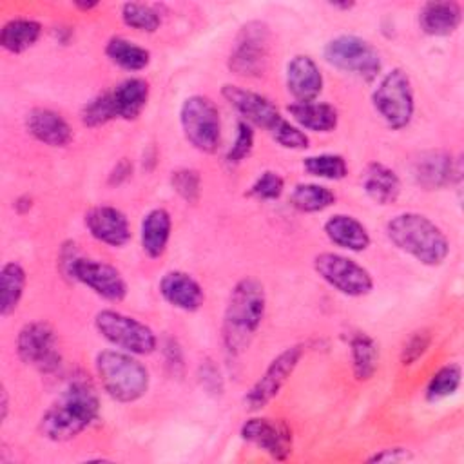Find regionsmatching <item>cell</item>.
I'll return each instance as SVG.
<instances>
[{
  "mask_svg": "<svg viewBox=\"0 0 464 464\" xmlns=\"http://www.w3.org/2000/svg\"><path fill=\"white\" fill-rule=\"evenodd\" d=\"M149 83L143 78H127L111 89L116 118L132 121L136 120L149 102Z\"/></svg>",
  "mask_w": 464,
  "mask_h": 464,
  "instance_id": "cell-24",
  "label": "cell"
},
{
  "mask_svg": "<svg viewBox=\"0 0 464 464\" xmlns=\"http://www.w3.org/2000/svg\"><path fill=\"white\" fill-rule=\"evenodd\" d=\"M165 357H167V364L172 368V372L176 373V368H183V355H181V348L176 341H167L165 344Z\"/></svg>",
  "mask_w": 464,
  "mask_h": 464,
  "instance_id": "cell-43",
  "label": "cell"
},
{
  "mask_svg": "<svg viewBox=\"0 0 464 464\" xmlns=\"http://www.w3.org/2000/svg\"><path fill=\"white\" fill-rule=\"evenodd\" d=\"M100 415V399L94 388L83 381H71L40 419V433L53 442L78 437Z\"/></svg>",
  "mask_w": 464,
  "mask_h": 464,
  "instance_id": "cell-2",
  "label": "cell"
},
{
  "mask_svg": "<svg viewBox=\"0 0 464 464\" xmlns=\"http://www.w3.org/2000/svg\"><path fill=\"white\" fill-rule=\"evenodd\" d=\"M386 237L426 266H439L450 254V239L439 225L419 212H401L386 223Z\"/></svg>",
  "mask_w": 464,
  "mask_h": 464,
  "instance_id": "cell-4",
  "label": "cell"
},
{
  "mask_svg": "<svg viewBox=\"0 0 464 464\" xmlns=\"http://www.w3.org/2000/svg\"><path fill=\"white\" fill-rule=\"evenodd\" d=\"M286 111L299 129L312 132H330L339 121L337 109L324 102H294L286 107Z\"/></svg>",
  "mask_w": 464,
  "mask_h": 464,
  "instance_id": "cell-26",
  "label": "cell"
},
{
  "mask_svg": "<svg viewBox=\"0 0 464 464\" xmlns=\"http://www.w3.org/2000/svg\"><path fill=\"white\" fill-rule=\"evenodd\" d=\"M352 370L357 381H368L373 377L379 361L377 343L364 332H357L350 339Z\"/></svg>",
  "mask_w": 464,
  "mask_h": 464,
  "instance_id": "cell-30",
  "label": "cell"
},
{
  "mask_svg": "<svg viewBox=\"0 0 464 464\" xmlns=\"http://www.w3.org/2000/svg\"><path fill=\"white\" fill-rule=\"evenodd\" d=\"M179 125L185 140L203 154H214L221 145V120L216 103L203 94H192L179 107Z\"/></svg>",
  "mask_w": 464,
  "mask_h": 464,
  "instance_id": "cell-8",
  "label": "cell"
},
{
  "mask_svg": "<svg viewBox=\"0 0 464 464\" xmlns=\"http://www.w3.org/2000/svg\"><path fill=\"white\" fill-rule=\"evenodd\" d=\"M130 172H132V165L129 163V160H120L116 165H114V169L111 170V174H109V183L111 185H120V183H123L125 179H129L130 178Z\"/></svg>",
  "mask_w": 464,
  "mask_h": 464,
  "instance_id": "cell-42",
  "label": "cell"
},
{
  "mask_svg": "<svg viewBox=\"0 0 464 464\" xmlns=\"http://www.w3.org/2000/svg\"><path fill=\"white\" fill-rule=\"evenodd\" d=\"M372 105L388 129L401 130L408 127L415 112L413 87L408 72L401 67L386 72L372 92Z\"/></svg>",
  "mask_w": 464,
  "mask_h": 464,
  "instance_id": "cell-6",
  "label": "cell"
},
{
  "mask_svg": "<svg viewBox=\"0 0 464 464\" xmlns=\"http://www.w3.org/2000/svg\"><path fill=\"white\" fill-rule=\"evenodd\" d=\"M303 353H304L303 344H292L283 352H279L243 397L245 408L248 411H257L265 408L279 393V390L285 386L288 377L294 373Z\"/></svg>",
  "mask_w": 464,
  "mask_h": 464,
  "instance_id": "cell-13",
  "label": "cell"
},
{
  "mask_svg": "<svg viewBox=\"0 0 464 464\" xmlns=\"http://www.w3.org/2000/svg\"><path fill=\"white\" fill-rule=\"evenodd\" d=\"M27 283V274L18 261H7L0 268V315H11L22 295Z\"/></svg>",
  "mask_w": 464,
  "mask_h": 464,
  "instance_id": "cell-28",
  "label": "cell"
},
{
  "mask_svg": "<svg viewBox=\"0 0 464 464\" xmlns=\"http://www.w3.org/2000/svg\"><path fill=\"white\" fill-rule=\"evenodd\" d=\"M459 172V165L453 161L451 154L439 149L420 152L411 165V176L424 190H439L451 185L460 178Z\"/></svg>",
  "mask_w": 464,
  "mask_h": 464,
  "instance_id": "cell-16",
  "label": "cell"
},
{
  "mask_svg": "<svg viewBox=\"0 0 464 464\" xmlns=\"http://www.w3.org/2000/svg\"><path fill=\"white\" fill-rule=\"evenodd\" d=\"M334 203V190L319 183H299L290 194V205L301 212H321Z\"/></svg>",
  "mask_w": 464,
  "mask_h": 464,
  "instance_id": "cell-31",
  "label": "cell"
},
{
  "mask_svg": "<svg viewBox=\"0 0 464 464\" xmlns=\"http://www.w3.org/2000/svg\"><path fill=\"white\" fill-rule=\"evenodd\" d=\"M94 366L102 388L118 402H134L149 390V370L129 352L102 350Z\"/></svg>",
  "mask_w": 464,
  "mask_h": 464,
  "instance_id": "cell-5",
  "label": "cell"
},
{
  "mask_svg": "<svg viewBox=\"0 0 464 464\" xmlns=\"http://www.w3.org/2000/svg\"><path fill=\"white\" fill-rule=\"evenodd\" d=\"M431 344V332L422 328V330H415L402 344L401 348V364L402 366H411L413 362H417L430 348Z\"/></svg>",
  "mask_w": 464,
  "mask_h": 464,
  "instance_id": "cell-39",
  "label": "cell"
},
{
  "mask_svg": "<svg viewBox=\"0 0 464 464\" xmlns=\"http://www.w3.org/2000/svg\"><path fill=\"white\" fill-rule=\"evenodd\" d=\"M419 27L428 36H450L462 22V7L459 2H426L419 9Z\"/></svg>",
  "mask_w": 464,
  "mask_h": 464,
  "instance_id": "cell-21",
  "label": "cell"
},
{
  "mask_svg": "<svg viewBox=\"0 0 464 464\" xmlns=\"http://www.w3.org/2000/svg\"><path fill=\"white\" fill-rule=\"evenodd\" d=\"M366 460L368 462H404V460H411V453L408 448L393 446V448H382L372 453Z\"/></svg>",
  "mask_w": 464,
  "mask_h": 464,
  "instance_id": "cell-41",
  "label": "cell"
},
{
  "mask_svg": "<svg viewBox=\"0 0 464 464\" xmlns=\"http://www.w3.org/2000/svg\"><path fill=\"white\" fill-rule=\"evenodd\" d=\"M72 5H74L76 9H80V11H91V9H96V7L100 5V2H96V0H92V2L76 0V2H72Z\"/></svg>",
  "mask_w": 464,
  "mask_h": 464,
  "instance_id": "cell-45",
  "label": "cell"
},
{
  "mask_svg": "<svg viewBox=\"0 0 464 464\" xmlns=\"http://www.w3.org/2000/svg\"><path fill=\"white\" fill-rule=\"evenodd\" d=\"M323 230L334 245L346 248L350 252H362L370 246L372 241L368 228L357 218L348 214L330 216L324 221Z\"/></svg>",
  "mask_w": 464,
  "mask_h": 464,
  "instance_id": "cell-22",
  "label": "cell"
},
{
  "mask_svg": "<svg viewBox=\"0 0 464 464\" xmlns=\"http://www.w3.org/2000/svg\"><path fill=\"white\" fill-rule=\"evenodd\" d=\"M83 223L96 241L109 246H123L132 236L127 216L111 205H96L89 208Z\"/></svg>",
  "mask_w": 464,
  "mask_h": 464,
  "instance_id": "cell-17",
  "label": "cell"
},
{
  "mask_svg": "<svg viewBox=\"0 0 464 464\" xmlns=\"http://www.w3.org/2000/svg\"><path fill=\"white\" fill-rule=\"evenodd\" d=\"M265 310L266 294L259 279L243 277L232 286L221 321V341L230 355H239L250 346Z\"/></svg>",
  "mask_w": 464,
  "mask_h": 464,
  "instance_id": "cell-1",
  "label": "cell"
},
{
  "mask_svg": "<svg viewBox=\"0 0 464 464\" xmlns=\"http://www.w3.org/2000/svg\"><path fill=\"white\" fill-rule=\"evenodd\" d=\"M121 20L127 27L141 31V33H154L158 31L161 18L160 13L149 5V4H141V2H127L121 5Z\"/></svg>",
  "mask_w": 464,
  "mask_h": 464,
  "instance_id": "cell-34",
  "label": "cell"
},
{
  "mask_svg": "<svg viewBox=\"0 0 464 464\" xmlns=\"http://www.w3.org/2000/svg\"><path fill=\"white\" fill-rule=\"evenodd\" d=\"M323 56L332 67L368 83L375 82L382 69V60L375 45L355 34H339L328 40Z\"/></svg>",
  "mask_w": 464,
  "mask_h": 464,
  "instance_id": "cell-7",
  "label": "cell"
},
{
  "mask_svg": "<svg viewBox=\"0 0 464 464\" xmlns=\"http://www.w3.org/2000/svg\"><path fill=\"white\" fill-rule=\"evenodd\" d=\"M170 230H172V219L169 210L165 208L149 210L143 216L140 225V241H141L143 252L152 259L161 257L163 252L167 250Z\"/></svg>",
  "mask_w": 464,
  "mask_h": 464,
  "instance_id": "cell-25",
  "label": "cell"
},
{
  "mask_svg": "<svg viewBox=\"0 0 464 464\" xmlns=\"http://www.w3.org/2000/svg\"><path fill=\"white\" fill-rule=\"evenodd\" d=\"M283 190H285V179L274 170H265L250 185L248 196L263 201H272V199H277L283 194Z\"/></svg>",
  "mask_w": 464,
  "mask_h": 464,
  "instance_id": "cell-37",
  "label": "cell"
},
{
  "mask_svg": "<svg viewBox=\"0 0 464 464\" xmlns=\"http://www.w3.org/2000/svg\"><path fill=\"white\" fill-rule=\"evenodd\" d=\"M105 56L118 67L125 71H141L150 62L149 49L123 38V36H112L105 44Z\"/></svg>",
  "mask_w": 464,
  "mask_h": 464,
  "instance_id": "cell-29",
  "label": "cell"
},
{
  "mask_svg": "<svg viewBox=\"0 0 464 464\" xmlns=\"http://www.w3.org/2000/svg\"><path fill=\"white\" fill-rule=\"evenodd\" d=\"M27 132L49 147H67L72 141V129L67 120L47 107H34L25 116Z\"/></svg>",
  "mask_w": 464,
  "mask_h": 464,
  "instance_id": "cell-19",
  "label": "cell"
},
{
  "mask_svg": "<svg viewBox=\"0 0 464 464\" xmlns=\"http://www.w3.org/2000/svg\"><path fill=\"white\" fill-rule=\"evenodd\" d=\"M7 413H9V397H7L5 386H2V390H0V419L5 420Z\"/></svg>",
  "mask_w": 464,
  "mask_h": 464,
  "instance_id": "cell-44",
  "label": "cell"
},
{
  "mask_svg": "<svg viewBox=\"0 0 464 464\" xmlns=\"http://www.w3.org/2000/svg\"><path fill=\"white\" fill-rule=\"evenodd\" d=\"M199 382L201 386L208 392V393H221L223 390V379H221V373L218 370V366L214 364L212 359H205L201 364H199Z\"/></svg>",
  "mask_w": 464,
  "mask_h": 464,
  "instance_id": "cell-40",
  "label": "cell"
},
{
  "mask_svg": "<svg viewBox=\"0 0 464 464\" xmlns=\"http://www.w3.org/2000/svg\"><path fill=\"white\" fill-rule=\"evenodd\" d=\"M42 34V24L33 18H13L0 31V45L13 54L33 47Z\"/></svg>",
  "mask_w": 464,
  "mask_h": 464,
  "instance_id": "cell-27",
  "label": "cell"
},
{
  "mask_svg": "<svg viewBox=\"0 0 464 464\" xmlns=\"http://www.w3.org/2000/svg\"><path fill=\"white\" fill-rule=\"evenodd\" d=\"M460 379H462V370L457 362L440 366L426 384V401L437 402L453 395L460 386Z\"/></svg>",
  "mask_w": 464,
  "mask_h": 464,
  "instance_id": "cell-32",
  "label": "cell"
},
{
  "mask_svg": "<svg viewBox=\"0 0 464 464\" xmlns=\"http://www.w3.org/2000/svg\"><path fill=\"white\" fill-rule=\"evenodd\" d=\"M158 290L169 304L183 312H196L205 303L203 286L183 270L165 272L160 279Z\"/></svg>",
  "mask_w": 464,
  "mask_h": 464,
  "instance_id": "cell-18",
  "label": "cell"
},
{
  "mask_svg": "<svg viewBox=\"0 0 464 464\" xmlns=\"http://www.w3.org/2000/svg\"><path fill=\"white\" fill-rule=\"evenodd\" d=\"M221 96L243 118V121L252 127L265 129L281 147L292 150L308 147V136L297 125L281 116L277 107L266 96L234 83H225L221 87Z\"/></svg>",
  "mask_w": 464,
  "mask_h": 464,
  "instance_id": "cell-3",
  "label": "cell"
},
{
  "mask_svg": "<svg viewBox=\"0 0 464 464\" xmlns=\"http://www.w3.org/2000/svg\"><path fill=\"white\" fill-rule=\"evenodd\" d=\"M80 120L85 127H102L111 120H116L111 91L100 92L98 96L89 100L80 111Z\"/></svg>",
  "mask_w": 464,
  "mask_h": 464,
  "instance_id": "cell-35",
  "label": "cell"
},
{
  "mask_svg": "<svg viewBox=\"0 0 464 464\" xmlns=\"http://www.w3.org/2000/svg\"><path fill=\"white\" fill-rule=\"evenodd\" d=\"M170 185L187 203H196L201 196V176L196 169H176L170 174Z\"/></svg>",
  "mask_w": 464,
  "mask_h": 464,
  "instance_id": "cell-36",
  "label": "cell"
},
{
  "mask_svg": "<svg viewBox=\"0 0 464 464\" xmlns=\"http://www.w3.org/2000/svg\"><path fill=\"white\" fill-rule=\"evenodd\" d=\"M239 435L245 442L256 446L276 460H286L292 455L294 435L290 426L281 419L252 417L243 422Z\"/></svg>",
  "mask_w": 464,
  "mask_h": 464,
  "instance_id": "cell-14",
  "label": "cell"
},
{
  "mask_svg": "<svg viewBox=\"0 0 464 464\" xmlns=\"http://www.w3.org/2000/svg\"><path fill=\"white\" fill-rule=\"evenodd\" d=\"M303 169L315 178L321 179H343L348 174V165L346 160L341 154H315V156H306L303 160Z\"/></svg>",
  "mask_w": 464,
  "mask_h": 464,
  "instance_id": "cell-33",
  "label": "cell"
},
{
  "mask_svg": "<svg viewBox=\"0 0 464 464\" xmlns=\"http://www.w3.org/2000/svg\"><path fill=\"white\" fill-rule=\"evenodd\" d=\"M94 328L112 346L132 355H149L158 346V337L149 324L111 308L94 315Z\"/></svg>",
  "mask_w": 464,
  "mask_h": 464,
  "instance_id": "cell-9",
  "label": "cell"
},
{
  "mask_svg": "<svg viewBox=\"0 0 464 464\" xmlns=\"http://www.w3.org/2000/svg\"><path fill=\"white\" fill-rule=\"evenodd\" d=\"M69 277L85 285L96 295L112 303H120L127 295V283L120 270L100 259L80 256L74 261Z\"/></svg>",
  "mask_w": 464,
  "mask_h": 464,
  "instance_id": "cell-15",
  "label": "cell"
},
{
  "mask_svg": "<svg viewBox=\"0 0 464 464\" xmlns=\"http://www.w3.org/2000/svg\"><path fill=\"white\" fill-rule=\"evenodd\" d=\"M286 89L295 102H314L323 91L319 65L308 54H295L286 63Z\"/></svg>",
  "mask_w": 464,
  "mask_h": 464,
  "instance_id": "cell-20",
  "label": "cell"
},
{
  "mask_svg": "<svg viewBox=\"0 0 464 464\" xmlns=\"http://www.w3.org/2000/svg\"><path fill=\"white\" fill-rule=\"evenodd\" d=\"M362 190L377 205H392L401 194V179L384 163L372 161L362 174Z\"/></svg>",
  "mask_w": 464,
  "mask_h": 464,
  "instance_id": "cell-23",
  "label": "cell"
},
{
  "mask_svg": "<svg viewBox=\"0 0 464 464\" xmlns=\"http://www.w3.org/2000/svg\"><path fill=\"white\" fill-rule=\"evenodd\" d=\"M236 140L232 147L227 152V161L230 165H237L243 160H246L254 149V127L243 120L237 121L236 125Z\"/></svg>",
  "mask_w": 464,
  "mask_h": 464,
  "instance_id": "cell-38",
  "label": "cell"
},
{
  "mask_svg": "<svg viewBox=\"0 0 464 464\" xmlns=\"http://www.w3.org/2000/svg\"><path fill=\"white\" fill-rule=\"evenodd\" d=\"M314 270L317 276L326 281L337 292L348 297H362L368 295L373 288L372 274L359 265L357 261L335 254V252H321L314 257Z\"/></svg>",
  "mask_w": 464,
  "mask_h": 464,
  "instance_id": "cell-11",
  "label": "cell"
},
{
  "mask_svg": "<svg viewBox=\"0 0 464 464\" xmlns=\"http://www.w3.org/2000/svg\"><path fill=\"white\" fill-rule=\"evenodd\" d=\"M270 60V27L261 20L243 24L228 54V69L245 78L263 76Z\"/></svg>",
  "mask_w": 464,
  "mask_h": 464,
  "instance_id": "cell-10",
  "label": "cell"
},
{
  "mask_svg": "<svg viewBox=\"0 0 464 464\" xmlns=\"http://www.w3.org/2000/svg\"><path fill=\"white\" fill-rule=\"evenodd\" d=\"M334 9H343V11H348V9H352L355 4L353 2H332L330 4Z\"/></svg>",
  "mask_w": 464,
  "mask_h": 464,
  "instance_id": "cell-46",
  "label": "cell"
},
{
  "mask_svg": "<svg viewBox=\"0 0 464 464\" xmlns=\"http://www.w3.org/2000/svg\"><path fill=\"white\" fill-rule=\"evenodd\" d=\"M16 353L22 362L42 373H53L62 364L56 334L45 321H31L20 328L16 335Z\"/></svg>",
  "mask_w": 464,
  "mask_h": 464,
  "instance_id": "cell-12",
  "label": "cell"
}]
</instances>
